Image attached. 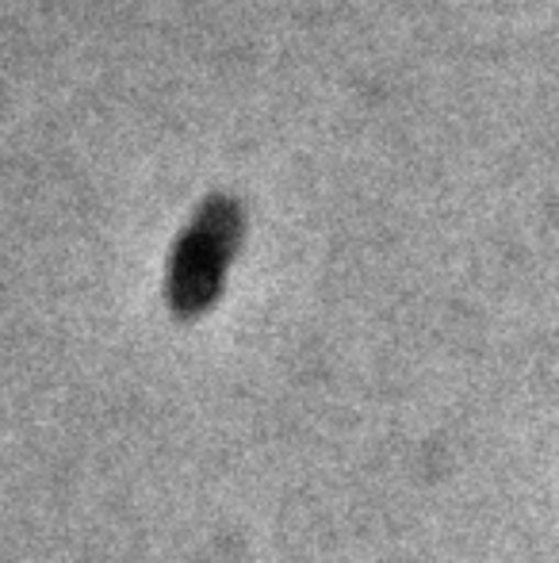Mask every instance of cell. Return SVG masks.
<instances>
[{
  "instance_id": "obj_1",
  "label": "cell",
  "mask_w": 559,
  "mask_h": 563,
  "mask_svg": "<svg viewBox=\"0 0 559 563\" xmlns=\"http://www.w3.org/2000/svg\"><path fill=\"white\" fill-rule=\"evenodd\" d=\"M234 219H238V211L223 196H215V200H208L195 211L192 227L185 230L177 257H172V291L180 299H200L215 284L226 250H231Z\"/></svg>"
}]
</instances>
